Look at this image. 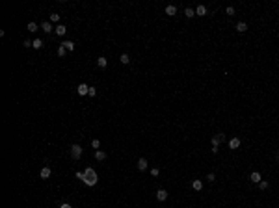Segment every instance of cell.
<instances>
[{"label": "cell", "mask_w": 279, "mask_h": 208, "mask_svg": "<svg viewBox=\"0 0 279 208\" xmlns=\"http://www.w3.org/2000/svg\"><path fill=\"white\" fill-rule=\"evenodd\" d=\"M156 199H158L160 203L166 201V199H168V191L166 190H158V191H156Z\"/></svg>", "instance_id": "obj_7"}, {"label": "cell", "mask_w": 279, "mask_h": 208, "mask_svg": "<svg viewBox=\"0 0 279 208\" xmlns=\"http://www.w3.org/2000/svg\"><path fill=\"white\" fill-rule=\"evenodd\" d=\"M184 15H186L188 19L195 17V9H192V7H186V9H184Z\"/></svg>", "instance_id": "obj_21"}, {"label": "cell", "mask_w": 279, "mask_h": 208, "mask_svg": "<svg viewBox=\"0 0 279 208\" xmlns=\"http://www.w3.org/2000/svg\"><path fill=\"white\" fill-rule=\"evenodd\" d=\"M192 188H194L195 191H199L203 188V182H201V180H194V182H192Z\"/></svg>", "instance_id": "obj_20"}, {"label": "cell", "mask_w": 279, "mask_h": 208, "mask_svg": "<svg viewBox=\"0 0 279 208\" xmlns=\"http://www.w3.org/2000/svg\"><path fill=\"white\" fill-rule=\"evenodd\" d=\"M65 32H67V28L64 24H56V35H65Z\"/></svg>", "instance_id": "obj_16"}, {"label": "cell", "mask_w": 279, "mask_h": 208, "mask_svg": "<svg viewBox=\"0 0 279 208\" xmlns=\"http://www.w3.org/2000/svg\"><path fill=\"white\" fill-rule=\"evenodd\" d=\"M91 147L99 151V147H101V141H99V139H93V141H91Z\"/></svg>", "instance_id": "obj_25"}, {"label": "cell", "mask_w": 279, "mask_h": 208, "mask_svg": "<svg viewBox=\"0 0 279 208\" xmlns=\"http://www.w3.org/2000/svg\"><path fill=\"white\" fill-rule=\"evenodd\" d=\"M88 95H89V97H95V95H97V89H95V88H89V93H88Z\"/></svg>", "instance_id": "obj_29"}, {"label": "cell", "mask_w": 279, "mask_h": 208, "mask_svg": "<svg viewBox=\"0 0 279 208\" xmlns=\"http://www.w3.org/2000/svg\"><path fill=\"white\" fill-rule=\"evenodd\" d=\"M50 173H52V171H50V167H43L41 173H39V176H41V178H49Z\"/></svg>", "instance_id": "obj_13"}, {"label": "cell", "mask_w": 279, "mask_h": 208, "mask_svg": "<svg viewBox=\"0 0 279 208\" xmlns=\"http://www.w3.org/2000/svg\"><path fill=\"white\" fill-rule=\"evenodd\" d=\"M195 15H199V17H205V15H207V7H205V6H197V7H195Z\"/></svg>", "instance_id": "obj_12"}, {"label": "cell", "mask_w": 279, "mask_h": 208, "mask_svg": "<svg viewBox=\"0 0 279 208\" xmlns=\"http://www.w3.org/2000/svg\"><path fill=\"white\" fill-rule=\"evenodd\" d=\"M65 54H67V50H65L64 46H60V48H58V56L61 58V56H65Z\"/></svg>", "instance_id": "obj_26"}, {"label": "cell", "mask_w": 279, "mask_h": 208, "mask_svg": "<svg viewBox=\"0 0 279 208\" xmlns=\"http://www.w3.org/2000/svg\"><path fill=\"white\" fill-rule=\"evenodd\" d=\"M227 15H234V7H231V6L227 7Z\"/></svg>", "instance_id": "obj_31"}, {"label": "cell", "mask_w": 279, "mask_h": 208, "mask_svg": "<svg viewBox=\"0 0 279 208\" xmlns=\"http://www.w3.org/2000/svg\"><path fill=\"white\" fill-rule=\"evenodd\" d=\"M238 147H240V139H238V138L229 139V149H238Z\"/></svg>", "instance_id": "obj_11"}, {"label": "cell", "mask_w": 279, "mask_h": 208, "mask_svg": "<svg viewBox=\"0 0 279 208\" xmlns=\"http://www.w3.org/2000/svg\"><path fill=\"white\" fill-rule=\"evenodd\" d=\"M43 46H45V43L41 41V39H34V48H37V50H41Z\"/></svg>", "instance_id": "obj_19"}, {"label": "cell", "mask_w": 279, "mask_h": 208, "mask_svg": "<svg viewBox=\"0 0 279 208\" xmlns=\"http://www.w3.org/2000/svg\"><path fill=\"white\" fill-rule=\"evenodd\" d=\"M119 61H121L123 65H128V63H130V56H128V54H121Z\"/></svg>", "instance_id": "obj_17"}, {"label": "cell", "mask_w": 279, "mask_h": 208, "mask_svg": "<svg viewBox=\"0 0 279 208\" xmlns=\"http://www.w3.org/2000/svg\"><path fill=\"white\" fill-rule=\"evenodd\" d=\"M207 180H209V182H214V180H216V175L214 173H209V175H207Z\"/></svg>", "instance_id": "obj_28"}, {"label": "cell", "mask_w": 279, "mask_h": 208, "mask_svg": "<svg viewBox=\"0 0 279 208\" xmlns=\"http://www.w3.org/2000/svg\"><path fill=\"white\" fill-rule=\"evenodd\" d=\"M106 156H108V154H106L104 151H101V149H99V151H95V158L99 160V162H104V160H106Z\"/></svg>", "instance_id": "obj_10"}, {"label": "cell", "mask_w": 279, "mask_h": 208, "mask_svg": "<svg viewBox=\"0 0 279 208\" xmlns=\"http://www.w3.org/2000/svg\"><path fill=\"white\" fill-rule=\"evenodd\" d=\"M166 15H171V17L177 15V6H168L166 7Z\"/></svg>", "instance_id": "obj_18"}, {"label": "cell", "mask_w": 279, "mask_h": 208, "mask_svg": "<svg viewBox=\"0 0 279 208\" xmlns=\"http://www.w3.org/2000/svg\"><path fill=\"white\" fill-rule=\"evenodd\" d=\"M41 30H43V32H45V34H50V32H52V22H50V21H47V22H41Z\"/></svg>", "instance_id": "obj_5"}, {"label": "cell", "mask_w": 279, "mask_h": 208, "mask_svg": "<svg viewBox=\"0 0 279 208\" xmlns=\"http://www.w3.org/2000/svg\"><path fill=\"white\" fill-rule=\"evenodd\" d=\"M277 160H279V154H277Z\"/></svg>", "instance_id": "obj_33"}, {"label": "cell", "mask_w": 279, "mask_h": 208, "mask_svg": "<svg viewBox=\"0 0 279 208\" xmlns=\"http://www.w3.org/2000/svg\"><path fill=\"white\" fill-rule=\"evenodd\" d=\"M76 91H78V95H82V97H84V95H88V93H89V85L80 84V85L76 88Z\"/></svg>", "instance_id": "obj_4"}, {"label": "cell", "mask_w": 279, "mask_h": 208, "mask_svg": "<svg viewBox=\"0 0 279 208\" xmlns=\"http://www.w3.org/2000/svg\"><path fill=\"white\" fill-rule=\"evenodd\" d=\"M249 180L251 182H255V184H259L262 180V176H261V173H257V171H253V173L249 175Z\"/></svg>", "instance_id": "obj_6"}, {"label": "cell", "mask_w": 279, "mask_h": 208, "mask_svg": "<svg viewBox=\"0 0 279 208\" xmlns=\"http://www.w3.org/2000/svg\"><path fill=\"white\" fill-rule=\"evenodd\" d=\"M61 46H64L67 52H73V50H74V43L73 41H64V43H61Z\"/></svg>", "instance_id": "obj_8"}, {"label": "cell", "mask_w": 279, "mask_h": 208, "mask_svg": "<svg viewBox=\"0 0 279 208\" xmlns=\"http://www.w3.org/2000/svg\"><path fill=\"white\" fill-rule=\"evenodd\" d=\"M97 180H99V176H97L95 169H93V167H86V171H84V178H82V182H84L86 186H95V184H97Z\"/></svg>", "instance_id": "obj_1"}, {"label": "cell", "mask_w": 279, "mask_h": 208, "mask_svg": "<svg viewBox=\"0 0 279 208\" xmlns=\"http://www.w3.org/2000/svg\"><path fill=\"white\" fill-rule=\"evenodd\" d=\"M60 208H71V205H69V203H64V205H61Z\"/></svg>", "instance_id": "obj_32"}, {"label": "cell", "mask_w": 279, "mask_h": 208, "mask_svg": "<svg viewBox=\"0 0 279 208\" xmlns=\"http://www.w3.org/2000/svg\"><path fill=\"white\" fill-rule=\"evenodd\" d=\"M268 186L270 184L266 182V180H261V182H259V188H261V190H268Z\"/></svg>", "instance_id": "obj_24"}, {"label": "cell", "mask_w": 279, "mask_h": 208, "mask_svg": "<svg viewBox=\"0 0 279 208\" xmlns=\"http://www.w3.org/2000/svg\"><path fill=\"white\" fill-rule=\"evenodd\" d=\"M80 156H82V147L78 143H73V145H71V158H73V160H80Z\"/></svg>", "instance_id": "obj_2"}, {"label": "cell", "mask_w": 279, "mask_h": 208, "mask_svg": "<svg viewBox=\"0 0 279 208\" xmlns=\"http://www.w3.org/2000/svg\"><path fill=\"white\" fill-rule=\"evenodd\" d=\"M246 30H247V24H246V22H244V21H240V22H238V24H236V32H240V34H244V32H246Z\"/></svg>", "instance_id": "obj_14"}, {"label": "cell", "mask_w": 279, "mask_h": 208, "mask_svg": "<svg viewBox=\"0 0 279 208\" xmlns=\"http://www.w3.org/2000/svg\"><path fill=\"white\" fill-rule=\"evenodd\" d=\"M76 178H78V180L84 178V171H76Z\"/></svg>", "instance_id": "obj_30"}, {"label": "cell", "mask_w": 279, "mask_h": 208, "mask_svg": "<svg viewBox=\"0 0 279 208\" xmlns=\"http://www.w3.org/2000/svg\"><path fill=\"white\" fill-rule=\"evenodd\" d=\"M151 175L153 176H158L160 175V169H158V167H153V169H151Z\"/></svg>", "instance_id": "obj_27"}, {"label": "cell", "mask_w": 279, "mask_h": 208, "mask_svg": "<svg viewBox=\"0 0 279 208\" xmlns=\"http://www.w3.org/2000/svg\"><path fill=\"white\" fill-rule=\"evenodd\" d=\"M97 65H99L101 69H106V65H108V60H106L104 56H101L99 60H97Z\"/></svg>", "instance_id": "obj_15"}, {"label": "cell", "mask_w": 279, "mask_h": 208, "mask_svg": "<svg viewBox=\"0 0 279 208\" xmlns=\"http://www.w3.org/2000/svg\"><path fill=\"white\" fill-rule=\"evenodd\" d=\"M222 141H225V134H214L212 136V147H220Z\"/></svg>", "instance_id": "obj_3"}, {"label": "cell", "mask_w": 279, "mask_h": 208, "mask_svg": "<svg viewBox=\"0 0 279 208\" xmlns=\"http://www.w3.org/2000/svg\"><path fill=\"white\" fill-rule=\"evenodd\" d=\"M37 22H28V32H37Z\"/></svg>", "instance_id": "obj_22"}, {"label": "cell", "mask_w": 279, "mask_h": 208, "mask_svg": "<svg viewBox=\"0 0 279 208\" xmlns=\"http://www.w3.org/2000/svg\"><path fill=\"white\" fill-rule=\"evenodd\" d=\"M147 167H149L147 160H145V158H140V160H138V169H140V171H145Z\"/></svg>", "instance_id": "obj_9"}, {"label": "cell", "mask_w": 279, "mask_h": 208, "mask_svg": "<svg viewBox=\"0 0 279 208\" xmlns=\"http://www.w3.org/2000/svg\"><path fill=\"white\" fill-rule=\"evenodd\" d=\"M58 21H60V15H58V13H50V22L54 24V22H58Z\"/></svg>", "instance_id": "obj_23"}]
</instances>
